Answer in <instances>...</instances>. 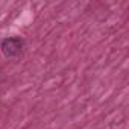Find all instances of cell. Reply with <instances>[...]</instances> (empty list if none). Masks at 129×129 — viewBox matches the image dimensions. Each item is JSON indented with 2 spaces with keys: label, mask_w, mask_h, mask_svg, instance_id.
Segmentation results:
<instances>
[{
  "label": "cell",
  "mask_w": 129,
  "mask_h": 129,
  "mask_svg": "<svg viewBox=\"0 0 129 129\" xmlns=\"http://www.w3.org/2000/svg\"><path fill=\"white\" fill-rule=\"evenodd\" d=\"M2 50L6 56H18L23 50V41L20 38H6L2 43Z\"/></svg>",
  "instance_id": "6da1fadb"
}]
</instances>
